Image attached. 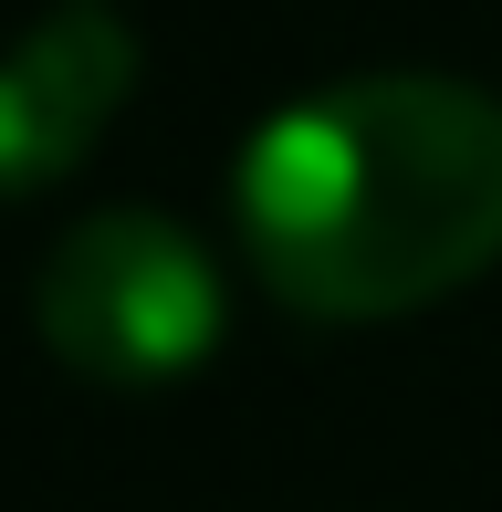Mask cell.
Returning <instances> with one entry per match:
<instances>
[{
	"label": "cell",
	"instance_id": "cell-1",
	"mask_svg": "<svg viewBox=\"0 0 502 512\" xmlns=\"http://www.w3.org/2000/svg\"><path fill=\"white\" fill-rule=\"evenodd\" d=\"M272 304L387 324L502 262V105L461 74H356L283 105L231 168Z\"/></svg>",
	"mask_w": 502,
	"mask_h": 512
},
{
	"label": "cell",
	"instance_id": "cell-3",
	"mask_svg": "<svg viewBox=\"0 0 502 512\" xmlns=\"http://www.w3.org/2000/svg\"><path fill=\"white\" fill-rule=\"evenodd\" d=\"M126 95H136V21L116 0H53L0 53V199H42L53 178H74Z\"/></svg>",
	"mask_w": 502,
	"mask_h": 512
},
{
	"label": "cell",
	"instance_id": "cell-2",
	"mask_svg": "<svg viewBox=\"0 0 502 512\" xmlns=\"http://www.w3.org/2000/svg\"><path fill=\"white\" fill-rule=\"evenodd\" d=\"M42 345L95 387H168L220 345V262L157 209H95L42 262Z\"/></svg>",
	"mask_w": 502,
	"mask_h": 512
}]
</instances>
